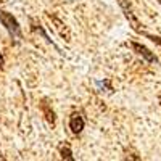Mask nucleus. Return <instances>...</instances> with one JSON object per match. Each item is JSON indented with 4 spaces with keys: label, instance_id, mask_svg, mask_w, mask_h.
<instances>
[{
    "label": "nucleus",
    "instance_id": "f257e3e1",
    "mask_svg": "<svg viewBox=\"0 0 161 161\" xmlns=\"http://www.w3.org/2000/svg\"><path fill=\"white\" fill-rule=\"evenodd\" d=\"M0 23L5 26V29L10 32L11 37H16V39H21V37H23L19 23L16 21V18L13 16L11 13H8V11H5V10H0Z\"/></svg>",
    "mask_w": 161,
    "mask_h": 161
},
{
    "label": "nucleus",
    "instance_id": "f03ea898",
    "mask_svg": "<svg viewBox=\"0 0 161 161\" xmlns=\"http://www.w3.org/2000/svg\"><path fill=\"white\" fill-rule=\"evenodd\" d=\"M119 5H121V8H123L126 18L129 19V24L132 26V29L136 31V32H142V29H140V23H139V19H137L136 16H134V13H132V8H130L129 2H127V0H119Z\"/></svg>",
    "mask_w": 161,
    "mask_h": 161
},
{
    "label": "nucleus",
    "instance_id": "7ed1b4c3",
    "mask_svg": "<svg viewBox=\"0 0 161 161\" xmlns=\"http://www.w3.org/2000/svg\"><path fill=\"white\" fill-rule=\"evenodd\" d=\"M130 47H132L134 50H136L142 58H145V61H148V63H158L156 55H155V53H152V52H150L148 48H147L145 45L137 44V42H130Z\"/></svg>",
    "mask_w": 161,
    "mask_h": 161
},
{
    "label": "nucleus",
    "instance_id": "20e7f679",
    "mask_svg": "<svg viewBox=\"0 0 161 161\" xmlns=\"http://www.w3.org/2000/svg\"><path fill=\"white\" fill-rule=\"evenodd\" d=\"M84 126H86V123H84V118L80 116L79 113H73L71 116H69V129H71V132L73 134H80L82 132V129H84Z\"/></svg>",
    "mask_w": 161,
    "mask_h": 161
},
{
    "label": "nucleus",
    "instance_id": "39448f33",
    "mask_svg": "<svg viewBox=\"0 0 161 161\" xmlns=\"http://www.w3.org/2000/svg\"><path fill=\"white\" fill-rule=\"evenodd\" d=\"M40 110H42V113H44V116L47 119V123L52 124V126H55V111H53L52 105L48 103L47 98H44L42 103H40Z\"/></svg>",
    "mask_w": 161,
    "mask_h": 161
},
{
    "label": "nucleus",
    "instance_id": "423d86ee",
    "mask_svg": "<svg viewBox=\"0 0 161 161\" xmlns=\"http://www.w3.org/2000/svg\"><path fill=\"white\" fill-rule=\"evenodd\" d=\"M60 153H61V158L63 159H69V161H73L74 158H73V153H71V148L68 145H61L60 147Z\"/></svg>",
    "mask_w": 161,
    "mask_h": 161
},
{
    "label": "nucleus",
    "instance_id": "0eeeda50",
    "mask_svg": "<svg viewBox=\"0 0 161 161\" xmlns=\"http://www.w3.org/2000/svg\"><path fill=\"white\" fill-rule=\"evenodd\" d=\"M145 36L148 37V39L152 40L153 44H156V45H158V47L161 48V37H159V36H152V34H145Z\"/></svg>",
    "mask_w": 161,
    "mask_h": 161
},
{
    "label": "nucleus",
    "instance_id": "6e6552de",
    "mask_svg": "<svg viewBox=\"0 0 161 161\" xmlns=\"http://www.w3.org/2000/svg\"><path fill=\"white\" fill-rule=\"evenodd\" d=\"M3 64H5V60L2 57V53H0V69H3Z\"/></svg>",
    "mask_w": 161,
    "mask_h": 161
},
{
    "label": "nucleus",
    "instance_id": "1a4fd4ad",
    "mask_svg": "<svg viewBox=\"0 0 161 161\" xmlns=\"http://www.w3.org/2000/svg\"><path fill=\"white\" fill-rule=\"evenodd\" d=\"M156 2H158V3H159V5H161V0H156Z\"/></svg>",
    "mask_w": 161,
    "mask_h": 161
},
{
    "label": "nucleus",
    "instance_id": "9d476101",
    "mask_svg": "<svg viewBox=\"0 0 161 161\" xmlns=\"http://www.w3.org/2000/svg\"><path fill=\"white\" fill-rule=\"evenodd\" d=\"M159 103H161V93H159Z\"/></svg>",
    "mask_w": 161,
    "mask_h": 161
},
{
    "label": "nucleus",
    "instance_id": "9b49d317",
    "mask_svg": "<svg viewBox=\"0 0 161 161\" xmlns=\"http://www.w3.org/2000/svg\"><path fill=\"white\" fill-rule=\"evenodd\" d=\"M0 2H3V0H0Z\"/></svg>",
    "mask_w": 161,
    "mask_h": 161
}]
</instances>
